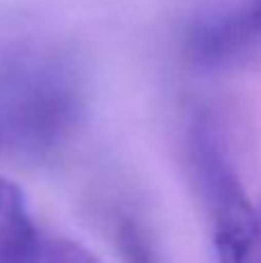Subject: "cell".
<instances>
[{
  "label": "cell",
  "mask_w": 261,
  "mask_h": 263,
  "mask_svg": "<svg viewBox=\"0 0 261 263\" xmlns=\"http://www.w3.org/2000/svg\"><path fill=\"white\" fill-rule=\"evenodd\" d=\"M190 150L208 208L217 263H261L259 217L217 134L208 125H197Z\"/></svg>",
  "instance_id": "obj_2"
},
{
  "label": "cell",
  "mask_w": 261,
  "mask_h": 263,
  "mask_svg": "<svg viewBox=\"0 0 261 263\" xmlns=\"http://www.w3.org/2000/svg\"><path fill=\"white\" fill-rule=\"evenodd\" d=\"M37 233L23 192L0 176V263H14Z\"/></svg>",
  "instance_id": "obj_4"
},
{
  "label": "cell",
  "mask_w": 261,
  "mask_h": 263,
  "mask_svg": "<svg viewBox=\"0 0 261 263\" xmlns=\"http://www.w3.org/2000/svg\"><path fill=\"white\" fill-rule=\"evenodd\" d=\"M192 58L203 67L236 69L261 65V0L211 16L192 32Z\"/></svg>",
  "instance_id": "obj_3"
},
{
  "label": "cell",
  "mask_w": 261,
  "mask_h": 263,
  "mask_svg": "<svg viewBox=\"0 0 261 263\" xmlns=\"http://www.w3.org/2000/svg\"><path fill=\"white\" fill-rule=\"evenodd\" d=\"M118 245L125 263H160L141 229L129 219H125L118 229Z\"/></svg>",
  "instance_id": "obj_6"
},
{
  "label": "cell",
  "mask_w": 261,
  "mask_h": 263,
  "mask_svg": "<svg viewBox=\"0 0 261 263\" xmlns=\"http://www.w3.org/2000/svg\"><path fill=\"white\" fill-rule=\"evenodd\" d=\"M14 263H102L83 245L69 238L37 231Z\"/></svg>",
  "instance_id": "obj_5"
},
{
  "label": "cell",
  "mask_w": 261,
  "mask_h": 263,
  "mask_svg": "<svg viewBox=\"0 0 261 263\" xmlns=\"http://www.w3.org/2000/svg\"><path fill=\"white\" fill-rule=\"evenodd\" d=\"M81 114V83L65 58L32 51L0 65V148L53 150L72 136Z\"/></svg>",
  "instance_id": "obj_1"
}]
</instances>
